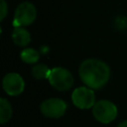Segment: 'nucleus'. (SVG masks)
Here are the masks:
<instances>
[{
    "instance_id": "9d476101",
    "label": "nucleus",
    "mask_w": 127,
    "mask_h": 127,
    "mask_svg": "<svg viewBox=\"0 0 127 127\" xmlns=\"http://www.w3.org/2000/svg\"><path fill=\"white\" fill-rule=\"evenodd\" d=\"M12 116V107L10 102L6 98L0 99V122L1 124L6 123Z\"/></svg>"
},
{
    "instance_id": "f03ea898",
    "label": "nucleus",
    "mask_w": 127,
    "mask_h": 127,
    "mask_svg": "<svg viewBox=\"0 0 127 127\" xmlns=\"http://www.w3.org/2000/svg\"><path fill=\"white\" fill-rule=\"evenodd\" d=\"M48 80L50 84L60 91L69 89L73 84V76L71 72L64 67H54L51 69Z\"/></svg>"
},
{
    "instance_id": "6e6552de",
    "label": "nucleus",
    "mask_w": 127,
    "mask_h": 127,
    "mask_svg": "<svg viewBox=\"0 0 127 127\" xmlns=\"http://www.w3.org/2000/svg\"><path fill=\"white\" fill-rule=\"evenodd\" d=\"M12 40L17 46L26 47L31 42V35L24 27H14L12 33Z\"/></svg>"
},
{
    "instance_id": "f8f14e48",
    "label": "nucleus",
    "mask_w": 127,
    "mask_h": 127,
    "mask_svg": "<svg viewBox=\"0 0 127 127\" xmlns=\"http://www.w3.org/2000/svg\"><path fill=\"white\" fill-rule=\"evenodd\" d=\"M7 13H8V5H7L5 0H1V16H0V20H3L6 17Z\"/></svg>"
},
{
    "instance_id": "7ed1b4c3",
    "label": "nucleus",
    "mask_w": 127,
    "mask_h": 127,
    "mask_svg": "<svg viewBox=\"0 0 127 127\" xmlns=\"http://www.w3.org/2000/svg\"><path fill=\"white\" fill-rule=\"evenodd\" d=\"M37 17V10L34 4L25 1L19 4L14 14V27H25L31 25Z\"/></svg>"
},
{
    "instance_id": "ddd939ff",
    "label": "nucleus",
    "mask_w": 127,
    "mask_h": 127,
    "mask_svg": "<svg viewBox=\"0 0 127 127\" xmlns=\"http://www.w3.org/2000/svg\"><path fill=\"white\" fill-rule=\"evenodd\" d=\"M117 127H127V120H125V121L121 122Z\"/></svg>"
},
{
    "instance_id": "0eeeda50",
    "label": "nucleus",
    "mask_w": 127,
    "mask_h": 127,
    "mask_svg": "<svg viewBox=\"0 0 127 127\" xmlns=\"http://www.w3.org/2000/svg\"><path fill=\"white\" fill-rule=\"evenodd\" d=\"M2 85H3V89L8 95L16 96L24 91L25 81L19 73L9 72L3 77Z\"/></svg>"
},
{
    "instance_id": "39448f33",
    "label": "nucleus",
    "mask_w": 127,
    "mask_h": 127,
    "mask_svg": "<svg viewBox=\"0 0 127 127\" xmlns=\"http://www.w3.org/2000/svg\"><path fill=\"white\" fill-rule=\"evenodd\" d=\"M71 100L77 108L88 109L95 104V94L92 88L88 86H80L72 91Z\"/></svg>"
},
{
    "instance_id": "9b49d317",
    "label": "nucleus",
    "mask_w": 127,
    "mask_h": 127,
    "mask_svg": "<svg viewBox=\"0 0 127 127\" xmlns=\"http://www.w3.org/2000/svg\"><path fill=\"white\" fill-rule=\"evenodd\" d=\"M51 69L43 64H37L32 68V74L37 79H46L49 77Z\"/></svg>"
},
{
    "instance_id": "1a4fd4ad",
    "label": "nucleus",
    "mask_w": 127,
    "mask_h": 127,
    "mask_svg": "<svg viewBox=\"0 0 127 127\" xmlns=\"http://www.w3.org/2000/svg\"><path fill=\"white\" fill-rule=\"evenodd\" d=\"M21 60L26 64H36L40 60V53L32 48L24 49L20 54Z\"/></svg>"
},
{
    "instance_id": "f257e3e1",
    "label": "nucleus",
    "mask_w": 127,
    "mask_h": 127,
    "mask_svg": "<svg viewBox=\"0 0 127 127\" xmlns=\"http://www.w3.org/2000/svg\"><path fill=\"white\" fill-rule=\"evenodd\" d=\"M78 74L86 86L92 89H99L107 83L110 77V68L100 60L87 59L80 64Z\"/></svg>"
},
{
    "instance_id": "423d86ee",
    "label": "nucleus",
    "mask_w": 127,
    "mask_h": 127,
    "mask_svg": "<svg viewBox=\"0 0 127 127\" xmlns=\"http://www.w3.org/2000/svg\"><path fill=\"white\" fill-rule=\"evenodd\" d=\"M66 103L60 98H49L41 104V111L46 117L60 118L66 110Z\"/></svg>"
},
{
    "instance_id": "20e7f679",
    "label": "nucleus",
    "mask_w": 127,
    "mask_h": 127,
    "mask_svg": "<svg viewBox=\"0 0 127 127\" xmlns=\"http://www.w3.org/2000/svg\"><path fill=\"white\" fill-rule=\"evenodd\" d=\"M92 114L97 121L103 124H107L116 118L117 107L113 102L109 100H99L93 105Z\"/></svg>"
}]
</instances>
